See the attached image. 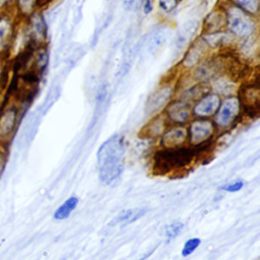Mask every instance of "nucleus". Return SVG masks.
Segmentation results:
<instances>
[{
	"instance_id": "nucleus-15",
	"label": "nucleus",
	"mask_w": 260,
	"mask_h": 260,
	"mask_svg": "<svg viewBox=\"0 0 260 260\" xmlns=\"http://www.w3.org/2000/svg\"><path fill=\"white\" fill-rule=\"evenodd\" d=\"M159 147L173 148L188 144V132L186 125H169L158 138Z\"/></svg>"
},
{
	"instance_id": "nucleus-6",
	"label": "nucleus",
	"mask_w": 260,
	"mask_h": 260,
	"mask_svg": "<svg viewBox=\"0 0 260 260\" xmlns=\"http://www.w3.org/2000/svg\"><path fill=\"white\" fill-rule=\"evenodd\" d=\"M186 126L188 132V145L193 147L211 144L217 133V129L211 119L192 118Z\"/></svg>"
},
{
	"instance_id": "nucleus-7",
	"label": "nucleus",
	"mask_w": 260,
	"mask_h": 260,
	"mask_svg": "<svg viewBox=\"0 0 260 260\" xmlns=\"http://www.w3.org/2000/svg\"><path fill=\"white\" fill-rule=\"evenodd\" d=\"M21 108L15 101L11 100L0 106V143L8 144L13 137L20 121Z\"/></svg>"
},
{
	"instance_id": "nucleus-31",
	"label": "nucleus",
	"mask_w": 260,
	"mask_h": 260,
	"mask_svg": "<svg viewBox=\"0 0 260 260\" xmlns=\"http://www.w3.org/2000/svg\"><path fill=\"white\" fill-rule=\"evenodd\" d=\"M149 1H153V0H149Z\"/></svg>"
},
{
	"instance_id": "nucleus-27",
	"label": "nucleus",
	"mask_w": 260,
	"mask_h": 260,
	"mask_svg": "<svg viewBox=\"0 0 260 260\" xmlns=\"http://www.w3.org/2000/svg\"><path fill=\"white\" fill-rule=\"evenodd\" d=\"M181 1L182 0H156L158 9L165 14H170L175 11Z\"/></svg>"
},
{
	"instance_id": "nucleus-9",
	"label": "nucleus",
	"mask_w": 260,
	"mask_h": 260,
	"mask_svg": "<svg viewBox=\"0 0 260 260\" xmlns=\"http://www.w3.org/2000/svg\"><path fill=\"white\" fill-rule=\"evenodd\" d=\"M28 41L32 47L48 45V24L43 10H37L22 19Z\"/></svg>"
},
{
	"instance_id": "nucleus-26",
	"label": "nucleus",
	"mask_w": 260,
	"mask_h": 260,
	"mask_svg": "<svg viewBox=\"0 0 260 260\" xmlns=\"http://www.w3.org/2000/svg\"><path fill=\"white\" fill-rule=\"evenodd\" d=\"M200 244H201V240L197 237L188 239L183 245V248L181 250V255L183 257H188V256L192 255L198 249Z\"/></svg>"
},
{
	"instance_id": "nucleus-11",
	"label": "nucleus",
	"mask_w": 260,
	"mask_h": 260,
	"mask_svg": "<svg viewBox=\"0 0 260 260\" xmlns=\"http://www.w3.org/2000/svg\"><path fill=\"white\" fill-rule=\"evenodd\" d=\"M220 102L221 98L217 93L212 90H208L191 105L192 117L201 119L213 118Z\"/></svg>"
},
{
	"instance_id": "nucleus-4",
	"label": "nucleus",
	"mask_w": 260,
	"mask_h": 260,
	"mask_svg": "<svg viewBox=\"0 0 260 260\" xmlns=\"http://www.w3.org/2000/svg\"><path fill=\"white\" fill-rule=\"evenodd\" d=\"M20 20L12 7H6L0 10V57L10 58Z\"/></svg>"
},
{
	"instance_id": "nucleus-10",
	"label": "nucleus",
	"mask_w": 260,
	"mask_h": 260,
	"mask_svg": "<svg viewBox=\"0 0 260 260\" xmlns=\"http://www.w3.org/2000/svg\"><path fill=\"white\" fill-rule=\"evenodd\" d=\"M211 53L212 51L206 42L200 36H198L183 52L179 67L183 72H189Z\"/></svg>"
},
{
	"instance_id": "nucleus-30",
	"label": "nucleus",
	"mask_w": 260,
	"mask_h": 260,
	"mask_svg": "<svg viewBox=\"0 0 260 260\" xmlns=\"http://www.w3.org/2000/svg\"><path fill=\"white\" fill-rule=\"evenodd\" d=\"M1 104H2V96L0 95V106H1Z\"/></svg>"
},
{
	"instance_id": "nucleus-16",
	"label": "nucleus",
	"mask_w": 260,
	"mask_h": 260,
	"mask_svg": "<svg viewBox=\"0 0 260 260\" xmlns=\"http://www.w3.org/2000/svg\"><path fill=\"white\" fill-rule=\"evenodd\" d=\"M208 85L210 90L217 93L221 99L237 94L240 86L238 84V80L231 76L229 73H222L218 75L212 79Z\"/></svg>"
},
{
	"instance_id": "nucleus-2",
	"label": "nucleus",
	"mask_w": 260,
	"mask_h": 260,
	"mask_svg": "<svg viewBox=\"0 0 260 260\" xmlns=\"http://www.w3.org/2000/svg\"><path fill=\"white\" fill-rule=\"evenodd\" d=\"M126 143L121 134H114L104 141L96 152L100 181L110 185L122 174L125 166Z\"/></svg>"
},
{
	"instance_id": "nucleus-24",
	"label": "nucleus",
	"mask_w": 260,
	"mask_h": 260,
	"mask_svg": "<svg viewBox=\"0 0 260 260\" xmlns=\"http://www.w3.org/2000/svg\"><path fill=\"white\" fill-rule=\"evenodd\" d=\"M184 230V223L180 220H175L165 226V237L167 242L176 239Z\"/></svg>"
},
{
	"instance_id": "nucleus-13",
	"label": "nucleus",
	"mask_w": 260,
	"mask_h": 260,
	"mask_svg": "<svg viewBox=\"0 0 260 260\" xmlns=\"http://www.w3.org/2000/svg\"><path fill=\"white\" fill-rule=\"evenodd\" d=\"M200 23L196 19H190L183 23L175 38V52L177 55L183 53L187 47L199 36Z\"/></svg>"
},
{
	"instance_id": "nucleus-23",
	"label": "nucleus",
	"mask_w": 260,
	"mask_h": 260,
	"mask_svg": "<svg viewBox=\"0 0 260 260\" xmlns=\"http://www.w3.org/2000/svg\"><path fill=\"white\" fill-rule=\"evenodd\" d=\"M225 3L234 5L250 15L259 18L260 0H221Z\"/></svg>"
},
{
	"instance_id": "nucleus-1",
	"label": "nucleus",
	"mask_w": 260,
	"mask_h": 260,
	"mask_svg": "<svg viewBox=\"0 0 260 260\" xmlns=\"http://www.w3.org/2000/svg\"><path fill=\"white\" fill-rule=\"evenodd\" d=\"M201 152L199 148L188 144L173 148L158 147L151 157V171L157 176L179 175L188 171Z\"/></svg>"
},
{
	"instance_id": "nucleus-29",
	"label": "nucleus",
	"mask_w": 260,
	"mask_h": 260,
	"mask_svg": "<svg viewBox=\"0 0 260 260\" xmlns=\"http://www.w3.org/2000/svg\"><path fill=\"white\" fill-rule=\"evenodd\" d=\"M8 157V151H7V144L0 143V179L4 173L6 162Z\"/></svg>"
},
{
	"instance_id": "nucleus-19",
	"label": "nucleus",
	"mask_w": 260,
	"mask_h": 260,
	"mask_svg": "<svg viewBox=\"0 0 260 260\" xmlns=\"http://www.w3.org/2000/svg\"><path fill=\"white\" fill-rule=\"evenodd\" d=\"M49 65V50L48 45L40 46L35 48L32 55V66L31 68L37 71L41 76L47 70Z\"/></svg>"
},
{
	"instance_id": "nucleus-22",
	"label": "nucleus",
	"mask_w": 260,
	"mask_h": 260,
	"mask_svg": "<svg viewBox=\"0 0 260 260\" xmlns=\"http://www.w3.org/2000/svg\"><path fill=\"white\" fill-rule=\"evenodd\" d=\"M79 203V199L77 196H70L68 197L58 208H56V210L54 211V214H53V217L54 219L56 220H63V219H66L68 218L72 211L75 210V208L77 207Z\"/></svg>"
},
{
	"instance_id": "nucleus-5",
	"label": "nucleus",
	"mask_w": 260,
	"mask_h": 260,
	"mask_svg": "<svg viewBox=\"0 0 260 260\" xmlns=\"http://www.w3.org/2000/svg\"><path fill=\"white\" fill-rule=\"evenodd\" d=\"M242 115V105L237 94L222 98L220 105L212 118L217 131H226L235 126Z\"/></svg>"
},
{
	"instance_id": "nucleus-8",
	"label": "nucleus",
	"mask_w": 260,
	"mask_h": 260,
	"mask_svg": "<svg viewBox=\"0 0 260 260\" xmlns=\"http://www.w3.org/2000/svg\"><path fill=\"white\" fill-rule=\"evenodd\" d=\"M177 94V82L168 80L161 82L148 96L145 103V113L149 116L164 112L168 104Z\"/></svg>"
},
{
	"instance_id": "nucleus-12",
	"label": "nucleus",
	"mask_w": 260,
	"mask_h": 260,
	"mask_svg": "<svg viewBox=\"0 0 260 260\" xmlns=\"http://www.w3.org/2000/svg\"><path fill=\"white\" fill-rule=\"evenodd\" d=\"M164 114L170 125H187L193 118L191 104L179 98H174L168 104Z\"/></svg>"
},
{
	"instance_id": "nucleus-21",
	"label": "nucleus",
	"mask_w": 260,
	"mask_h": 260,
	"mask_svg": "<svg viewBox=\"0 0 260 260\" xmlns=\"http://www.w3.org/2000/svg\"><path fill=\"white\" fill-rule=\"evenodd\" d=\"M147 212V208H131L122 210L113 221L114 224H129L141 218Z\"/></svg>"
},
{
	"instance_id": "nucleus-3",
	"label": "nucleus",
	"mask_w": 260,
	"mask_h": 260,
	"mask_svg": "<svg viewBox=\"0 0 260 260\" xmlns=\"http://www.w3.org/2000/svg\"><path fill=\"white\" fill-rule=\"evenodd\" d=\"M225 11V29L237 40H244L258 35L259 18L240 8L220 1Z\"/></svg>"
},
{
	"instance_id": "nucleus-18",
	"label": "nucleus",
	"mask_w": 260,
	"mask_h": 260,
	"mask_svg": "<svg viewBox=\"0 0 260 260\" xmlns=\"http://www.w3.org/2000/svg\"><path fill=\"white\" fill-rule=\"evenodd\" d=\"M170 36V27L166 24H161L154 28L149 35L146 43L147 52L151 56L157 55L165 47Z\"/></svg>"
},
{
	"instance_id": "nucleus-25",
	"label": "nucleus",
	"mask_w": 260,
	"mask_h": 260,
	"mask_svg": "<svg viewBox=\"0 0 260 260\" xmlns=\"http://www.w3.org/2000/svg\"><path fill=\"white\" fill-rule=\"evenodd\" d=\"M7 58L0 57V95L2 96L8 83L9 74V63Z\"/></svg>"
},
{
	"instance_id": "nucleus-20",
	"label": "nucleus",
	"mask_w": 260,
	"mask_h": 260,
	"mask_svg": "<svg viewBox=\"0 0 260 260\" xmlns=\"http://www.w3.org/2000/svg\"><path fill=\"white\" fill-rule=\"evenodd\" d=\"M12 9L20 19H25L39 10V0H12Z\"/></svg>"
},
{
	"instance_id": "nucleus-17",
	"label": "nucleus",
	"mask_w": 260,
	"mask_h": 260,
	"mask_svg": "<svg viewBox=\"0 0 260 260\" xmlns=\"http://www.w3.org/2000/svg\"><path fill=\"white\" fill-rule=\"evenodd\" d=\"M164 112L151 116L150 120L142 127L140 135L146 139H158L169 126Z\"/></svg>"
},
{
	"instance_id": "nucleus-28",
	"label": "nucleus",
	"mask_w": 260,
	"mask_h": 260,
	"mask_svg": "<svg viewBox=\"0 0 260 260\" xmlns=\"http://www.w3.org/2000/svg\"><path fill=\"white\" fill-rule=\"evenodd\" d=\"M243 187H244V182L242 180H237V181H234L232 183L221 186L219 188V190H222L228 193H236V192H239L240 190H242Z\"/></svg>"
},
{
	"instance_id": "nucleus-14",
	"label": "nucleus",
	"mask_w": 260,
	"mask_h": 260,
	"mask_svg": "<svg viewBox=\"0 0 260 260\" xmlns=\"http://www.w3.org/2000/svg\"><path fill=\"white\" fill-rule=\"evenodd\" d=\"M225 29V11L221 2L215 5L203 18L200 24V34H212Z\"/></svg>"
}]
</instances>
